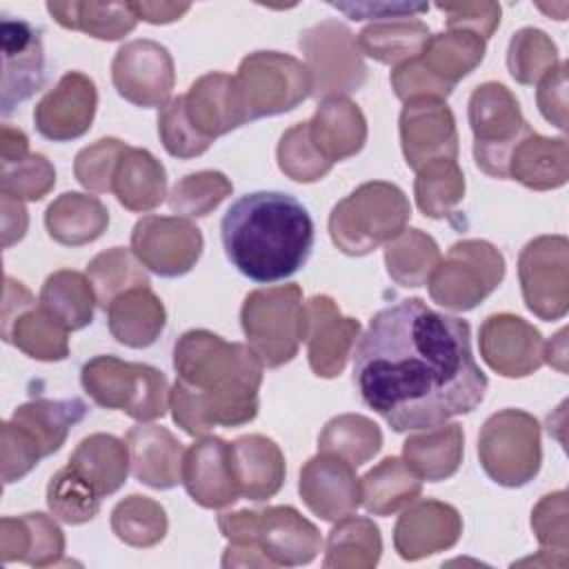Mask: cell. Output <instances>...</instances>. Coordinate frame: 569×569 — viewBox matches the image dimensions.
Segmentation results:
<instances>
[{"label": "cell", "mask_w": 569, "mask_h": 569, "mask_svg": "<svg viewBox=\"0 0 569 569\" xmlns=\"http://www.w3.org/2000/svg\"><path fill=\"white\" fill-rule=\"evenodd\" d=\"M353 385L369 409L405 433L471 413L487 376L473 360L467 320L407 298L371 318L353 353Z\"/></svg>", "instance_id": "1"}, {"label": "cell", "mask_w": 569, "mask_h": 569, "mask_svg": "<svg viewBox=\"0 0 569 569\" xmlns=\"http://www.w3.org/2000/svg\"><path fill=\"white\" fill-rule=\"evenodd\" d=\"M262 367L249 345L227 342L207 329L182 333L173 347V422L189 436L251 422L258 416Z\"/></svg>", "instance_id": "2"}, {"label": "cell", "mask_w": 569, "mask_h": 569, "mask_svg": "<svg viewBox=\"0 0 569 569\" xmlns=\"http://www.w3.org/2000/svg\"><path fill=\"white\" fill-rule=\"evenodd\" d=\"M220 238L229 262L242 276L278 282L305 267L316 233L300 200L282 191H253L227 209Z\"/></svg>", "instance_id": "3"}, {"label": "cell", "mask_w": 569, "mask_h": 569, "mask_svg": "<svg viewBox=\"0 0 569 569\" xmlns=\"http://www.w3.org/2000/svg\"><path fill=\"white\" fill-rule=\"evenodd\" d=\"M87 411L89 407L80 398H40L20 405L13 416L2 422L0 433L4 485L24 478L42 458L56 453L64 445L71 427H76Z\"/></svg>", "instance_id": "4"}, {"label": "cell", "mask_w": 569, "mask_h": 569, "mask_svg": "<svg viewBox=\"0 0 569 569\" xmlns=\"http://www.w3.org/2000/svg\"><path fill=\"white\" fill-rule=\"evenodd\" d=\"M411 218V204L400 187L371 180L340 200L329 216L333 244L347 256H367L393 240Z\"/></svg>", "instance_id": "5"}, {"label": "cell", "mask_w": 569, "mask_h": 569, "mask_svg": "<svg viewBox=\"0 0 569 569\" xmlns=\"http://www.w3.org/2000/svg\"><path fill=\"white\" fill-rule=\"evenodd\" d=\"M80 380L91 400L104 409H120L138 422H151L169 409V385L162 371L124 362L116 356H96L84 362Z\"/></svg>", "instance_id": "6"}, {"label": "cell", "mask_w": 569, "mask_h": 569, "mask_svg": "<svg viewBox=\"0 0 569 569\" xmlns=\"http://www.w3.org/2000/svg\"><path fill=\"white\" fill-rule=\"evenodd\" d=\"M249 347L262 365L276 369L291 362L305 340V305L298 284L251 291L240 309Z\"/></svg>", "instance_id": "7"}, {"label": "cell", "mask_w": 569, "mask_h": 569, "mask_svg": "<svg viewBox=\"0 0 569 569\" xmlns=\"http://www.w3.org/2000/svg\"><path fill=\"white\" fill-rule=\"evenodd\" d=\"M218 527L233 545H258L273 567L307 565L318 556L322 545L316 525L287 505L220 513Z\"/></svg>", "instance_id": "8"}, {"label": "cell", "mask_w": 569, "mask_h": 569, "mask_svg": "<svg viewBox=\"0 0 569 569\" xmlns=\"http://www.w3.org/2000/svg\"><path fill=\"white\" fill-rule=\"evenodd\" d=\"M236 98L244 122L296 109L311 96L305 62L278 51L249 53L233 76Z\"/></svg>", "instance_id": "9"}, {"label": "cell", "mask_w": 569, "mask_h": 569, "mask_svg": "<svg viewBox=\"0 0 569 569\" xmlns=\"http://www.w3.org/2000/svg\"><path fill=\"white\" fill-rule=\"evenodd\" d=\"M478 456L485 473L502 487H522L536 478L542 460L540 425L520 409L489 416L478 436Z\"/></svg>", "instance_id": "10"}, {"label": "cell", "mask_w": 569, "mask_h": 569, "mask_svg": "<svg viewBox=\"0 0 569 569\" xmlns=\"http://www.w3.org/2000/svg\"><path fill=\"white\" fill-rule=\"evenodd\" d=\"M505 278V258L487 240H460L429 278V296L442 309L478 307Z\"/></svg>", "instance_id": "11"}, {"label": "cell", "mask_w": 569, "mask_h": 569, "mask_svg": "<svg viewBox=\"0 0 569 569\" xmlns=\"http://www.w3.org/2000/svg\"><path fill=\"white\" fill-rule=\"evenodd\" d=\"M469 127L473 131L476 164L493 178H507L511 149L531 131L516 96L500 82L480 84L469 98Z\"/></svg>", "instance_id": "12"}, {"label": "cell", "mask_w": 569, "mask_h": 569, "mask_svg": "<svg viewBox=\"0 0 569 569\" xmlns=\"http://www.w3.org/2000/svg\"><path fill=\"white\" fill-rule=\"evenodd\" d=\"M311 76V96L318 100L358 91L367 80V64L356 36L338 20H322L298 40Z\"/></svg>", "instance_id": "13"}, {"label": "cell", "mask_w": 569, "mask_h": 569, "mask_svg": "<svg viewBox=\"0 0 569 569\" xmlns=\"http://www.w3.org/2000/svg\"><path fill=\"white\" fill-rule=\"evenodd\" d=\"M525 305L540 320H560L569 309V242L565 236H540L518 258Z\"/></svg>", "instance_id": "14"}, {"label": "cell", "mask_w": 569, "mask_h": 569, "mask_svg": "<svg viewBox=\"0 0 569 569\" xmlns=\"http://www.w3.org/2000/svg\"><path fill=\"white\" fill-rule=\"evenodd\" d=\"M200 229L182 216H144L131 231L136 258L162 278L189 273L202 256Z\"/></svg>", "instance_id": "15"}, {"label": "cell", "mask_w": 569, "mask_h": 569, "mask_svg": "<svg viewBox=\"0 0 569 569\" xmlns=\"http://www.w3.org/2000/svg\"><path fill=\"white\" fill-rule=\"evenodd\" d=\"M116 91L136 107H164L173 91L176 71L169 51L153 40L124 42L111 62Z\"/></svg>", "instance_id": "16"}, {"label": "cell", "mask_w": 569, "mask_h": 569, "mask_svg": "<svg viewBox=\"0 0 569 569\" xmlns=\"http://www.w3.org/2000/svg\"><path fill=\"white\" fill-rule=\"evenodd\" d=\"M0 44L2 116H9L44 84V47L40 31L31 22L11 16L0 22Z\"/></svg>", "instance_id": "17"}, {"label": "cell", "mask_w": 569, "mask_h": 569, "mask_svg": "<svg viewBox=\"0 0 569 569\" xmlns=\"http://www.w3.org/2000/svg\"><path fill=\"white\" fill-rule=\"evenodd\" d=\"M358 338L360 322L342 316L333 298H309L305 305V340L311 371L318 378L340 376Z\"/></svg>", "instance_id": "18"}, {"label": "cell", "mask_w": 569, "mask_h": 569, "mask_svg": "<svg viewBox=\"0 0 569 569\" xmlns=\"http://www.w3.org/2000/svg\"><path fill=\"white\" fill-rule=\"evenodd\" d=\"M400 144L411 169L458 156V131L451 109L445 100L413 98L400 113Z\"/></svg>", "instance_id": "19"}, {"label": "cell", "mask_w": 569, "mask_h": 569, "mask_svg": "<svg viewBox=\"0 0 569 569\" xmlns=\"http://www.w3.org/2000/svg\"><path fill=\"white\" fill-rule=\"evenodd\" d=\"M96 107L98 91L93 80L80 71H69L36 104L33 122L38 133L47 140L67 142L89 131Z\"/></svg>", "instance_id": "20"}, {"label": "cell", "mask_w": 569, "mask_h": 569, "mask_svg": "<svg viewBox=\"0 0 569 569\" xmlns=\"http://www.w3.org/2000/svg\"><path fill=\"white\" fill-rule=\"evenodd\" d=\"M480 356L505 378H525L542 367V336L527 320L511 313L489 316L480 327Z\"/></svg>", "instance_id": "21"}, {"label": "cell", "mask_w": 569, "mask_h": 569, "mask_svg": "<svg viewBox=\"0 0 569 569\" xmlns=\"http://www.w3.org/2000/svg\"><path fill=\"white\" fill-rule=\"evenodd\" d=\"M347 460L318 453L300 471V498L318 518L338 522L360 507V478Z\"/></svg>", "instance_id": "22"}, {"label": "cell", "mask_w": 569, "mask_h": 569, "mask_svg": "<svg viewBox=\"0 0 569 569\" xmlns=\"http://www.w3.org/2000/svg\"><path fill=\"white\" fill-rule=\"evenodd\" d=\"M182 485L193 502L204 509H222L240 498L231 469V442L218 436H200L182 458Z\"/></svg>", "instance_id": "23"}, {"label": "cell", "mask_w": 569, "mask_h": 569, "mask_svg": "<svg viewBox=\"0 0 569 569\" xmlns=\"http://www.w3.org/2000/svg\"><path fill=\"white\" fill-rule=\"evenodd\" d=\"M462 533L456 507L440 500H420L402 511L393 527V547L402 560H420L451 549Z\"/></svg>", "instance_id": "24"}, {"label": "cell", "mask_w": 569, "mask_h": 569, "mask_svg": "<svg viewBox=\"0 0 569 569\" xmlns=\"http://www.w3.org/2000/svg\"><path fill=\"white\" fill-rule=\"evenodd\" d=\"M133 476L151 489H171L182 482V442L164 427L136 425L124 438Z\"/></svg>", "instance_id": "25"}, {"label": "cell", "mask_w": 569, "mask_h": 569, "mask_svg": "<svg viewBox=\"0 0 569 569\" xmlns=\"http://www.w3.org/2000/svg\"><path fill=\"white\" fill-rule=\"evenodd\" d=\"M231 469L240 496L253 502L273 498L287 473L280 447L260 433L240 436L231 442Z\"/></svg>", "instance_id": "26"}, {"label": "cell", "mask_w": 569, "mask_h": 569, "mask_svg": "<svg viewBox=\"0 0 569 569\" xmlns=\"http://www.w3.org/2000/svg\"><path fill=\"white\" fill-rule=\"evenodd\" d=\"M307 124L311 142L331 164L356 156L367 142V120L345 96L322 100Z\"/></svg>", "instance_id": "27"}, {"label": "cell", "mask_w": 569, "mask_h": 569, "mask_svg": "<svg viewBox=\"0 0 569 569\" xmlns=\"http://www.w3.org/2000/svg\"><path fill=\"white\" fill-rule=\"evenodd\" d=\"M507 178L518 180L527 189H558L569 178V149L565 138H545L527 131L511 149Z\"/></svg>", "instance_id": "28"}, {"label": "cell", "mask_w": 569, "mask_h": 569, "mask_svg": "<svg viewBox=\"0 0 569 569\" xmlns=\"http://www.w3.org/2000/svg\"><path fill=\"white\" fill-rule=\"evenodd\" d=\"M64 553V533L44 513H24L0 520V556L4 562H27L31 567L56 565Z\"/></svg>", "instance_id": "29"}, {"label": "cell", "mask_w": 569, "mask_h": 569, "mask_svg": "<svg viewBox=\"0 0 569 569\" xmlns=\"http://www.w3.org/2000/svg\"><path fill=\"white\" fill-rule=\"evenodd\" d=\"M184 104L193 129L209 140L244 124L233 78L227 73H207L198 78L184 96Z\"/></svg>", "instance_id": "30"}, {"label": "cell", "mask_w": 569, "mask_h": 569, "mask_svg": "<svg viewBox=\"0 0 569 569\" xmlns=\"http://www.w3.org/2000/svg\"><path fill=\"white\" fill-rule=\"evenodd\" d=\"M107 322L120 345L144 349L160 338L167 325V311L149 287H138L124 291L107 307Z\"/></svg>", "instance_id": "31"}, {"label": "cell", "mask_w": 569, "mask_h": 569, "mask_svg": "<svg viewBox=\"0 0 569 569\" xmlns=\"http://www.w3.org/2000/svg\"><path fill=\"white\" fill-rule=\"evenodd\" d=\"M465 451V431L458 422L427 427V431L409 436L402 445V460L409 469L427 482H440L451 478Z\"/></svg>", "instance_id": "32"}, {"label": "cell", "mask_w": 569, "mask_h": 569, "mask_svg": "<svg viewBox=\"0 0 569 569\" xmlns=\"http://www.w3.org/2000/svg\"><path fill=\"white\" fill-rule=\"evenodd\" d=\"M44 224L56 242L82 247L107 231L109 211L96 196L67 191L47 207Z\"/></svg>", "instance_id": "33"}, {"label": "cell", "mask_w": 569, "mask_h": 569, "mask_svg": "<svg viewBox=\"0 0 569 569\" xmlns=\"http://www.w3.org/2000/svg\"><path fill=\"white\" fill-rule=\"evenodd\" d=\"M111 191L129 211H151L167 196L164 167L147 149L129 147L116 167Z\"/></svg>", "instance_id": "34"}, {"label": "cell", "mask_w": 569, "mask_h": 569, "mask_svg": "<svg viewBox=\"0 0 569 569\" xmlns=\"http://www.w3.org/2000/svg\"><path fill=\"white\" fill-rule=\"evenodd\" d=\"M69 465L84 476L100 496L116 493L124 482L129 473V447L124 440L111 436V433H91L69 458Z\"/></svg>", "instance_id": "35"}, {"label": "cell", "mask_w": 569, "mask_h": 569, "mask_svg": "<svg viewBox=\"0 0 569 569\" xmlns=\"http://www.w3.org/2000/svg\"><path fill=\"white\" fill-rule=\"evenodd\" d=\"M422 491V480L400 458H385L360 478V505L373 516H391L409 507Z\"/></svg>", "instance_id": "36"}, {"label": "cell", "mask_w": 569, "mask_h": 569, "mask_svg": "<svg viewBox=\"0 0 569 569\" xmlns=\"http://www.w3.org/2000/svg\"><path fill=\"white\" fill-rule=\"evenodd\" d=\"M429 38V27L416 18L371 22L356 36L362 56L385 64H402L418 58Z\"/></svg>", "instance_id": "37"}, {"label": "cell", "mask_w": 569, "mask_h": 569, "mask_svg": "<svg viewBox=\"0 0 569 569\" xmlns=\"http://www.w3.org/2000/svg\"><path fill=\"white\" fill-rule=\"evenodd\" d=\"M418 58L433 78L453 89L482 62L485 40L462 29H449L431 36Z\"/></svg>", "instance_id": "38"}, {"label": "cell", "mask_w": 569, "mask_h": 569, "mask_svg": "<svg viewBox=\"0 0 569 569\" xmlns=\"http://www.w3.org/2000/svg\"><path fill=\"white\" fill-rule=\"evenodd\" d=\"M47 11L64 29L82 31L98 40H120L138 22L129 2H49Z\"/></svg>", "instance_id": "39"}, {"label": "cell", "mask_w": 569, "mask_h": 569, "mask_svg": "<svg viewBox=\"0 0 569 569\" xmlns=\"http://www.w3.org/2000/svg\"><path fill=\"white\" fill-rule=\"evenodd\" d=\"M96 302L89 278L69 269L51 273L40 291V307L67 331L87 327L93 320Z\"/></svg>", "instance_id": "40"}, {"label": "cell", "mask_w": 569, "mask_h": 569, "mask_svg": "<svg viewBox=\"0 0 569 569\" xmlns=\"http://www.w3.org/2000/svg\"><path fill=\"white\" fill-rule=\"evenodd\" d=\"M382 551L380 529L362 516H347L329 531L325 567L327 569H371Z\"/></svg>", "instance_id": "41"}, {"label": "cell", "mask_w": 569, "mask_h": 569, "mask_svg": "<svg viewBox=\"0 0 569 569\" xmlns=\"http://www.w3.org/2000/svg\"><path fill=\"white\" fill-rule=\"evenodd\" d=\"M2 338L36 360L53 362L69 356L67 329L36 305L2 325Z\"/></svg>", "instance_id": "42"}, {"label": "cell", "mask_w": 569, "mask_h": 569, "mask_svg": "<svg viewBox=\"0 0 569 569\" xmlns=\"http://www.w3.org/2000/svg\"><path fill=\"white\" fill-rule=\"evenodd\" d=\"M440 260L436 240L420 229H402L385 244L387 271L400 287L427 284Z\"/></svg>", "instance_id": "43"}, {"label": "cell", "mask_w": 569, "mask_h": 569, "mask_svg": "<svg viewBox=\"0 0 569 569\" xmlns=\"http://www.w3.org/2000/svg\"><path fill=\"white\" fill-rule=\"evenodd\" d=\"M380 447V427L360 413H342L331 418L318 436V449L322 453L338 456L351 467H360L371 460Z\"/></svg>", "instance_id": "44"}, {"label": "cell", "mask_w": 569, "mask_h": 569, "mask_svg": "<svg viewBox=\"0 0 569 569\" xmlns=\"http://www.w3.org/2000/svg\"><path fill=\"white\" fill-rule=\"evenodd\" d=\"M87 278L96 291L98 305L104 311L124 291L149 287V273L144 271V264L136 258L133 251L124 247H113L98 253L87 264Z\"/></svg>", "instance_id": "45"}, {"label": "cell", "mask_w": 569, "mask_h": 569, "mask_svg": "<svg viewBox=\"0 0 569 569\" xmlns=\"http://www.w3.org/2000/svg\"><path fill=\"white\" fill-rule=\"evenodd\" d=\"M416 204L429 218H445L465 196V176L456 160L438 158L418 169Z\"/></svg>", "instance_id": "46"}, {"label": "cell", "mask_w": 569, "mask_h": 569, "mask_svg": "<svg viewBox=\"0 0 569 569\" xmlns=\"http://www.w3.org/2000/svg\"><path fill=\"white\" fill-rule=\"evenodd\" d=\"M100 491L71 465L56 471L47 487L49 511L67 525H82L93 520L100 511Z\"/></svg>", "instance_id": "47"}, {"label": "cell", "mask_w": 569, "mask_h": 569, "mask_svg": "<svg viewBox=\"0 0 569 569\" xmlns=\"http://www.w3.org/2000/svg\"><path fill=\"white\" fill-rule=\"evenodd\" d=\"M111 529L124 545L153 547L167 533V513L147 496H129L111 511Z\"/></svg>", "instance_id": "48"}, {"label": "cell", "mask_w": 569, "mask_h": 569, "mask_svg": "<svg viewBox=\"0 0 569 569\" xmlns=\"http://www.w3.org/2000/svg\"><path fill=\"white\" fill-rule=\"evenodd\" d=\"M558 64V49L545 31L525 27L513 33L507 49V69L516 82L536 84Z\"/></svg>", "instance_id": "49"}, {"label": "cell", "mask_w": 569, "mask_h": 569, "mask_svg": "<svg viewBox=\"0 0 569 569\" xmlns=\"http://www.w3.org/2000/svg\"><path fill=\"white\" fill-rule=\"evenodd\" d=\"M233 184L220 171H198L178 180L169 193V207L187 218L209 216L227 196H231Z\"/></svg>", "instance_id": "50"}, {"label": "cell", "mask_w": 569, "mask_h": 569, "mask_svg": "<svg viewBox=\"0 0 569 569\" xmlns=\"http://www.w3.org/2000/svg\"><path fill=\"white\" fill-rule=\"evenodd\" d=\"M278 167L296 182H316L333 167L311 142L309 124L300 122L287 129L278 142Z\"/></svg>", "instance_id": "51"}, {"label": "cell", "mask_w": 569, "mask_h": 569, "mask_svg": "<svg viewBox=\"0 0 569 569\" xmlns=\"http://www.w3.org/2000/svg\"><path fill=\"white\" fill-rule=\"evenodd\" d=\"M158 136L162 147L176 158H196L204 153L213 140L198 133L187 116L184 96L171 98L158 116Z\"/></svg>", "instance_id": "52"}, {"label": "cell", "mask_w": 569, "mask_h": 569, "mask_svg": "<svg viewBox=\"0 0 569 569\" xmlns=\"http://www.w3.org/2000/svg\"><path fill=\"white\" fill-rule=\"evenodd\" d=\"M531 527L542 545V553L551 556L567 567L569 558V533H567V493L556 491L545 496L531 511Z\"/></svg>", "instance_id": "53"}, {"label": "cell", "mask_w": 569, "mask_h": 569, "mask_svg": "<svg viewBox=\"0 0 569 569\" xmlns=\"http://www.w3.org/2000/svg\"><path fill=\"white\" fill-rule=\"evenodd\" d=\"M129 147L118 138H100L98 142L84 147L73 162L76 180L96 193L111 191L113 173Z\"/></svg>", "instance_id": "54"}, {"label": "cell", "mask_w": 569, "mask_h": 569, "mask_svg": "<svg viewBox=\"0 0 569 569\" xmlns=\"http://www.w3.org/2000/svg\"><path fill=\"white\" fill-rule=\"evenodd\" d=\"M53 184L56 169L40 153H29L13 164H4L0 173V191L18 200H42Z\"/></svg>", "instance_id": "55"}, {"label": "cell", "mask_w": 569, "mask_h": 569, "mask_svg": "<svg viewBox=\"0 0 569 569\" xmlns=\"http://www.w3.org/2000/svg\"><path fill=\"white\" fill-rule=\"evenodd\" d=\"M391 89L405 102H409L413 98L447 100L449 93L453 91L451 87H447L438 78H433L425 69L420 58H413V60H407V62L393 67V71H391Z\"/></svg>", "instance_id": "56"}, {"label": "cell", "mask_w": 569, "mask_h": 569, "mask_svg": "<svg viewBox=\"0 0 569 569\" xmlns=\"http://www.w3.org/2000/svg\"><path fill=\"white\" fill-rule=\"evenodd\" d=\"M436 9L445 13L449 29H462L482 40H489L500 24V4L496 2H456L436 4Z\"/></svg>", "instance_id": "57"}, {"label": "cell", "mask_w": 569, "mask_h": 569, "mask_svg": "<svg viewBox=\"0 0 569 569\" xmlns=\"http://www.w3.org/2000/svg\"><path fill=\"white\" fill-rule=\"evenodd\" d=\"M536 102L547 122L560 131L567 129V62H560L540 80Z\"/></svg>", "instance_id": "58"}, {"label": "cell", "mask_w": 569, "mask_h": 569, "mask_svg": "<svg viewBox=\"0 0 569 569\" xmlns=\"http://www.w3.org/2000/svg\"><path fill=\"white\" fill-rule=\"evenodd\" d=\"M331 7L347 13L351 20L376 18L378 22L413 18L429 9L427 4H409V2H331Z\"/></svg>", "instance_id": "59"}, {"label": "cell", "mask_w": 569, "mask_h": 569, "mask_svg": "<svg viewBox=\"0 0 569 569\" xmlns=\"http://www.w3.org/2000/svg\"><path fill=\"white\" fill-rule=\"evenodd\" d=\"M2 247H11L13 242L22 240L27 231V209L18 198L2 193Z\"/></svg>", "instance_id": "60"}, {"label": "cell", "mask_w": 569, "mask_h": 569, "mask_svg": "<svg viewBox=\"0 0 569 569\" xmlns=\"http://www.w3.org/2000/svg\"><path fill=\"white\" fill-rule=\"evenodd\" d=\"M136 18L151 24H167L182 18L191 4L187 2H129Z\"/></svg>", "instance_id": "61"}, {"label": "cell", "mask_w": 569, "mask_h": 569, "mask_svg": "<svg viewBox=\"0 0 569 569\" xmlns=\"http://www.w3.org/2000/svg\"><path fill=\"white\" fill-rule=\"evenodd\" d=\"M27 156H29L27 133L11 124H2V129H0V162H2V167L13 164Z\"/></svg>", "instance_id": "62"}, {"label": "cell", "mask_w": 569, "mask_h": 569, "mask_svg": "<svg viewBox=\"0 0 569 569\" xmlns=\"http://www.w3.org/2000/svg\"><path fill=\"white\" fill-rule=\"evenodd\" d=\"M222 567H273L258 545H229L222 556Z\"/></svg>", "instance_id": "63"}, {"label": "cell", "mask_w": 569, "mask_h": 569, "mask_svg": "<svg viewBox=\"0 0 569 569\" xmlns=\"http://www.w3.org/2000/svg\"><path fill=\"white\" fill-rule=\"evenodd\" d=\"M565 336H567V331L562 329L542 347V360L553 365L562 373L567 371V367H565V358H567V340H565Z\"/></svg>", "instance_id": "64"}]
</instances>
